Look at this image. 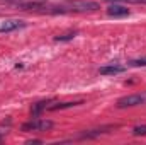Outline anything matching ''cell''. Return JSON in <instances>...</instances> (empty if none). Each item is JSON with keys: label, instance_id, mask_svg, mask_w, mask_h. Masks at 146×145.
Wrapping results in <instances>:
<instances>
[{"label": "cell", "instance_id": "6", "mask_svg": "<svg viewBox=\"0 0 146 145\" xmlns=\"http://www.w3.org/2000/svg\"><path fill=\"white\" fill-rule=\"evenodd\" d=\"M124 70H126V67L117 65V63H110V65H106V67H100L99 72L102 75H115V73H122Z\"/></svg>", "mask_w": 146, "mask_h": 145}, {"label": "cell", "instance_id": "4", "mask_svg": "<svg viewBox=\"0 0 146 145\" xmlns=\"http://www.w3.org/2000/svg\"><path fill=\"white\" fill-rule=\"evenodd\" d=\"M26 28V22L21 19H7L0 24V33H12L15 29H22Z\"/></svg>", "mask_w": 146, "mask_h": 145}, {"label": "cell", "instance_id": "5", "mask_svg": "<svg viewBox=\"0 0 146 145\" xmlns=\"http://www.w3.org/2000/svg\"><path fill=\"white\" fill-rule=\"evenodd\" d=\"M107 14H109L110 17H126V15L131 14V10L126 5H121L117 2H114V3L110 2L109 7H107Z\"/></svg>", "mask_w": 146, "mask_h": 145}, {"label": "cell", "instance_id": "1", "mask_svg": "<svg viewBox=\"0 0 146 145\" xmlns=\"http://www.w3.org/2000/svg\"><path fill=\"white\" fill-rule=\"evenodd\" d=\"M99 9H100V5L95 0H68V2L54 3V5L44 3L41 12H46V14H83V12H97Z\"/></svg>", "mask_w": 146, "mask_h": 145}, {"label": "cell", "instance_id": "7", "mask_svg": "<svg viewBox=\"0 0 146 145\" xmlns=\"http://www.w3.org/2000/svg\"><path fill=\"white\" fill-rule=\"evenodd\" d=\"M133 135L134 137H141V135H146V125H138L133 128Z\"/></svg>", "mask_w": 146, "mask_h": 145}, {"label": "cell", "instance_id": "2", "mask_svg": "<svg viewBox=\"0 0 146 145\" xmlns=\"http://www.w3.org/2000/svg\"><path fill=\"white\" fill-rule=\"evenodd\" d=\"M51 128H53V121L44 119V118H37V116L22 125L24 132H46V130H51Z\"/></svg>", "mask_w": 146, "mask_h": 145}, {"label": "cell", "instance_id": "8", "mask_svg": "<svg viewBox=\"0 0 146 145\" xmlns=\"http://www.w3.org/2000/svg\"><path fill=\"white\" fill-rule=\"evenodd\" d=\"M75 36H76V31H70V33H66V34L56 36L54 39H56V41H70V39H73Z\"/></svg>", "mask_w": 146, "mask_h": 145}, {"label": "cell", "instance_id": "3", "mask_svg": "<svg viewBox=\"0 0 146 145\" xmlns=\"http://www.w3.org/2000/svg\"><path fill=\"white\" fill-rule=\"evenodd\" d=\"M146 103V94H131V96H124L117 101V108H134V106H141Z\"/></svg>", "mask_w": 146, "mask_h": 145}, {"label": "cell", "instance_id": "9", "mask_svg": "<svg viewBox=\"0 0 146 145\" xmlns=\"http://www.w3.org/2000/svg\"><path fill=\"white\" fill-rule=\"evenodd\" d=\"M131 67H146V56L145 58H136V60H131L129 62Z\"/></svg>", "mask_w": 146, "mask_h": 145}]
</instances>
